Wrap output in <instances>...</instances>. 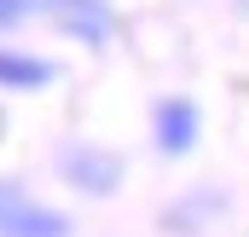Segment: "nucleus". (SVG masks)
<instances>
[{
  "instance_id": "1",
  "label": "nucleus",
  "mask_w": 249,
  "mask_h": 237,
  "mask_svg": "<svg viewBox=\"0 0 249 237\" xmlns=\"http://www.w3.org/2000/svg\"><path fill=\"white\" fill-rule=\"evenodd\" d=\"M0 237H70V220L35 203L18 179H0Z\"/></svg>"
},
{
  "instance_id": "2",
  "label": "nucleus",
  "mask_w": 249,
  "mask_h": 237,
  "mask_svg": "<svg viewBox=\"0 0 249 237\" xmlns=\"http://www.w3.org/2000/svg\"><path fill=\"white\" fill-rule=\"evenodd\" d=\"M58 168H64V179L75 191H93V197H110L122 185V156L105 151V145H64Z\"/></svg>"
},
{
  "instance_id": "3",
  "label": "nucleus",
  "mask_w": 249,
  "mask_h": 237,
  "mask_svg": "<svg viewBox=\"0 0 249 237\" xmlns=\"http://www.w3.org/2000/svg\"><path fill=\"white\" fill-rule=\"evenodd\" d=\"M35 12L53 17L70 41H87V47H105L110 29H116V17H110L105 0H35Z\"/></svg>"
},
{
  "instance_id": "4",
  "label": "nucleus",
  "mask_w": 249,
  "mask_h": 237,
  "mask_svg": "<svg viewBox=\"0 0 249 237\" xmlns=\"http://www.w3.org/2000/svg\"><path fill=\"white\" fill-rule=\"evenodd\" d=\"M151 133H157V151L162 156H186L191 145H197V133H203V110L191 99H162L151 110Z\"/></svg>"
},
{
  "instance_id": "5",
  "label": "nucleus",
  "mask_w": 249,
  "mask_h": 237,
  "mask_svg": "<svg viewBox=\"0 0 249 237\" xmlns=\"http://www.w3.org/2000/svg\"><path fill=\"white\" fill-rule=\"evenodd\" d=\"M53 81H58V64L35 58V52L0 47V87H6V93H41V87H53Z\"/></svg>"
},
{
  "instance_id": "6",
  "label": "nucleus",
  "mask_w": 249,
  "mask_h": 237,
  "mask_svg": "<svg viewBox=\"0 0 249 237\" xmlns=\"http://www.w3.org/2000/svg\"><path fill=\"white\" fill-rule=\"evenodd\" d=\"M35 12V0H0V29H12V23H23Z\"/></svg>"
}]
</instances>
